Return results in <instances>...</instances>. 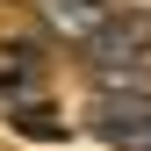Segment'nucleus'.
Listing matches in <instances>:
<instances>
[{
    "instance_id": "nucleus-2",
    "label": "nucleus",
    "mask_w": 151,
    "mask_h": 151,
    "mask_svg": "<svg viewBox=\"0 0 151 151\" xmlns=\"http://www.w3.org/2000/svg\"><path fill=\"white\" fill-rule=\"evenodd\" d=\"M115 14H122V0H43V22L58 29L65 43H86V50L108 36Z\"/></svg>"
},
{
    "instance_id": "nucleus-1",
    "label": "nucleus",
    "mask_w": 151,
    "mask_h": 151,
    "mask_svg": "<svg viewBox=\"0 0 151 151\" xmlns=\"http://www.w3.org/2000/svg\"><path fill=\"white\" fill-rule=\"evenodd\" d=\"M86 122H93V137L115 144V151H151V101L144 93H93Z\"/></svg>"
}]
</instances>
